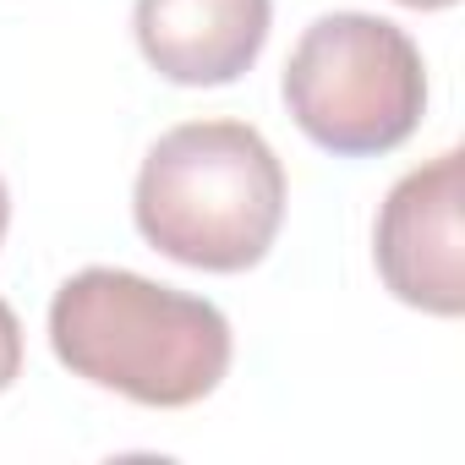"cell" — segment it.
I'll list each match as a JSON object with an SVG mask.
<instances>
[{
	"label": "cell",
	"instance_id": "7",
	"mask_svg": "<svg viewBox=\"0 0 465 465\" xmlns=\"http://www.w3.org/2000/svg\"><path fill=\"white\" fill-rule=\"evenodd\" d=\"M400 6H411V12H443V6H460V0H400Z\"/></svg>",
	"mask_w": 465,
	"mask_h": 465
},
{
	"label": "cell",
	"instance_id": "4",
	"mask_svg": "<svg viewBox=\"0 0 465 465\" xmlns=\"http://www.w3.org/2000/svg\"><path fill=\"white\" fill-rule=\"evenodd\" d=\"M465 164L460 153H438L421 170L400 175L378 213V274L383 285L432 318L465 312Z\"/></svg>",
	"mask_w": 465,
	"mask_h": 465
},
{
	"label": "cell",
	"instance_id": "3",
	"mask_svg": "<svg viewBox=\"0 0 465 465\" xmlns=\"http://www.w3.org/2000/svg\"><path fill=\"white\" fill-rule=\"evenodd\" d=\"M285 104L296 126L340 159L394 153L427 115V66L405 28L367 12H334L296 39Z\"/></svg>",
	"mask_w": 465,
	"mask_h": 465
},
{
	"label": "cell",
	"instance_id": "5",
	"mask_svg": "<svg viewBox=\"0 0 465 465\" xmlns=\"http://www.w3.org/2000/svg\"><path fill=\"white\" fill-rule=\"evenodd\" d=\"M274 0H137L143 61L181 88H219L252 72L269 45Z\"/></svg>",
	"mask_w": 465,
	"mask_h": 465
},
{
	"label": "cell",
	"instance_id": "6",
	"mask_svg": "<svg viewBox=\"0 0 465 465\" xmlns=\"http://www.w3.org/2000/svg\"><path fill=\"white\" fill-rule=\"evenodd\" d=\"M17 372H23V323H17V312L6 302H0V394L17 383Z\"/></svg>",
	"mask_w": 465,
	"mask_h": 465
},
{
	"label": "cell",
	"instance_id": "8",
	"mask_svg": "<svg viewBox=\"0 0 465 465\" xmlns=\"http://www.w3.org/2000/svg\"><path fill=\"white\" fill-rule=\"evenodd\" d=\"M6 224H12V197H6V181H0V242H6Z\"/></svg>",
	"mask_w": 465,
	"mask_h": 465
},
{
	"label": "cell",
	"instance_id": "2",
	"mask_svg": "<svg viewBox=\"0 0 465 465\" xmlns=\"http://www.w3.org/2000/svg\"><path fill=\"white\" fill-rule=\"evenodd\" d=\"M132 213L153 252L242 274L269 258L285 224V164L247 121H186L148 148Z\"/></svg>",
	"mask_w": 465,
	"mask_h": 465
},
{
	"label": "cell",
	"instance_id": "1",
	"mask_svg": "<svg viewBox=\"0 0 465 465\" xmlns=\"http://www.w3.org/2000/svg\"><path fill=\"white\" fill-rule=\"evenodd\" d=\"M50 345L72 378L153 411H186L230 372V318L132 269L72 274L50 302Z\"/></svg>",
	"mask_w": 465,
	"mask_h": 465
}]
</instances>
